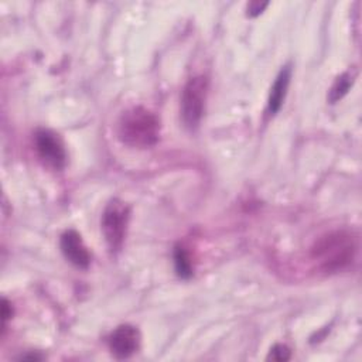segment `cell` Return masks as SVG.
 <instances>
[{"instance_id": "52a82bcc", "label": "cell", "mask_w": 362, "mask_h": 362, "mask_svg": "<svg viewBox=\"0 0 362 362\" xmlns=\"http://www.w3.org/2000/svg\"><path fill=\"white\" fill-rule=\"evenodd\" d=\"M59 246L65 259H68V262H71L74 266L79 269H86L89 266L90 255L76 230H66L61 236Z\"/></svg>"}, {"instance_id": "7a4b0ae2", "label": "cell", "mask_w": 362, "mask_h": 362, "mask_svg": "<svg viewBox=\"0 0 362 362\" xmlns=\"http://www.w3.org/2000/svg\"><path fill=\"white\" fill-rule=\"evenodd\" d=\"M117 134L120 141L129 147L147 148L158 140L160 122L150 110L134 106L120 116Z\"/></svg>"}, {"instance_id": "8fae6325", "label": "cell", "mask_w": 362, "mask_h": 362, "mask_svg": "<svg viewBox=\"0 0 362 362\" xmlns=\"http://www.w3.org/2000/svg\"><path fill=\"white\" fill-rule=\"evenodd\" d=\"M269 359L272 361H277V362H281V361H287L290 358V349L286 346V345H274L272 349H270V354L267 356Z\"/></svg>"}, {"instance_id": "3957f363", "label": "cell", "mask_w": 362, "mask_h": 362, "mask_svg": "<svg viewBox=\"0 0 362 362\" xmlns=\"http://www.w3.org/2000/svg\"><path fill=\"white\" fill-rule=\"evenodd\" d=\"M208 96V79L204 75L188 79L181 93V117L188 129H195L204 115Z\"/></svg>"}, {"instance_id": "5b68a950", "label": "cell", "mask_w": 362, "mask_h": 362, "mask_svg": "<svg viewBox=\"0 0 362 362\" xmlns=\"http://www.w3.org/2000/svg\"><path fill=\"white\" fill-rule=\"evenodd\" d=\"M35 148L41 160L52 168H62L66 154L61 140L49 130H38L35 134Z\"/></svg>"}, {"instance_id": "6da1fadb", "label": "cell", "mask_w": 362, "mask_h": 362, "mask_svg": "<svg viewBox=\"0 0 362 362\" xmlns=\"http://www.w3.org/2000/svg\"><path fill=\"white\" fill-rule=\"evenodd\" d=\"M356 238L345 229L320 236L311 247V259L325 273H338L351 266L356 256Z\"/></svg>"}, {"instance_id": "8992f818", "label": "cell", "mask_w": 362, "mask_h": 362, "mask_svg": "<svg viewBox=\"0 0 362 362\" xmlns=\"http://www.w3.org/2000/svg\"><path fill=\"white\" fill-rule=\"evenodd\" d=\"M109 346L115 356L129 358L140 346V332L132 325H120L112 332Z\"/></svg>"}, {"instance_id": "277c9868", "label": "cell", "mask_w": 362, "mask_h": 362, "mask_svg": "<svg viewBox=\"0 0 362 362\" xmlns=\"http://www.w3.org/2000/svg\"><path fill=\"white\" fill-rule=\"evenodd\" d=\"M130 218L129 206L120 201H110L102 215V230L106 239V243L112 250H119L126 238L127 225Z\"/></svg>"}, {"instance_id": "30bf717a", "label": "cell", "mask_w": 362, "mask_h": 362, "mask_svg": "<svg viewBox=\"0 0 362 362\" xmlns=\"http://www.w3.org/2000/svg\"><path fill=\"white\" fill-rule=\"evenodd\" d=\"M174 266L180 277L188 279L192 276V263L189 253L182 246H177L174 250Z\"/></svg>"}, {"instance_id": "ba28073f", "label": "cell", "mask_w": 362, "mask_h": 362, "mask_svg": "<svg viewBox=\"0 0 362 362\" xmlns=\"http://www.w3.org/2000/svg\"><path fill=\"white\" fill-rule=\"evenodd\" d=\"M290 75H291L290 66H284L280 71V74L277 75V78L270 89V95H269V100H267V107H269L270 113H277L279 109L281 107L283 100L287 93L288 83H290Z\"/></svg>"}, {"instance_id": "9c48e42d", "label": "cell", "mask_w": 362, "mask_h": 362, "mask_svg": "<svg viewBox=\"0 0 362 362\" xmlns=\"http://www.w3.org/2000/svg\"><path fill=\"white\" fill-rule=\"evenodd\" d=\"M354 78H355V74H354V72H344L342 75H339V76L335 79L334 85L331 86L329 95H328V99H329L331 103L338 102L339 99H342V98L348 93L349 88H351L352 83H354Z\"/></svg>"}, {"instance_id": "7c38bea8", "label": "cell", "mask_w": 362, "mask_h": 362, "mask_svg": "<svg viewBox=\"0 0 362 362\" xmlns=\"http://www.w3.org/2000/svg\"><path fill=\"white\" fill-rule=\"evenodd\" d=\"M267 7V3H260V1H253L247 6V14L250 17H256L259 16L264 8Z\"/></svg>"}, {"instance_id": "4fadbf2b", "label": "cell", "mask_w": 362, "mask_h": 362, "mask_svg": "<svg viewBox=\"0 0 362 362\" xmlns=\"http://www.w3.org/2000/svg\"><path fill=\"white\" fill-rule=\"evenodd\" d=\"M1 304H3V305H1V318H3V322H6V321L11 317L13 310H11L10 303H8L6 298H3V303H1Z\"/></svg>"}]
</instances>
